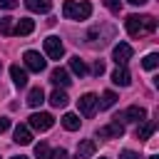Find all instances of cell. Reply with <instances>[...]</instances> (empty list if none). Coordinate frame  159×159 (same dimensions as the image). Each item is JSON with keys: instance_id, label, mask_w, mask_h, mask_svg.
Instances as JSON below:
<instances>
[{"instance_id": "cell-34", "label": "cell", "mask_w": 159, "mask_h": 159, "mask_svg": "<svg viewBox=\"0 0 159 159\" xmlns=\"http://www.w3.org/2000/svg\"><path fill=\"white\" fill-rule=\"evenodd\" d=\"M149 159H159V157H149Z\"/></svg>"}, {"instance_id": "cell-15", "label": "cell", "mask_w": 159, "mask_h": 159, "mask_svg": "<svg viewBox=\"0 0 159 159\" xmlns=\"http://www.w3.org/2000/svg\"><path fill=\"white\" fill-rule=\"evenodd\" d=\"M12 139H15V144H30V142H32V132H30V127H25V124H17V127H15V134H12Z\"/></svg>"}, {"instance_id": "cell-1", "label": "cell", "mask_w": 159, "mask_h": 159, "mask_svg": "<svg viewBox=\"0 0 159 159\" xmlns=\"http://www.w3.org/2000/svg\"><path fill=\"white\" fill-rule=\"evenodd\" d=\"M124 27L132 37H144V35H152L157 30V20L152 15H127Z\"/></svg>"}, {"instance_id": "cell-9", "label": "cell", "mask_w": 159, "mask_h": 159, "mask_svg": "<svg viewBox=\"0 0 159 159\" xmlns=\"http://www.w3.org/2000/svg\"><path fill=\"white\" fill-rule=\"evenodd\" d=\"M132 45H127V42H119V45H114V50H112V57H114V62L117 65H127L129 60H132Z\"/></svg>"}, {"instance_id": "cell-31", "label": "cell", "mask_w": 159, "mask_h": 159, "mask_svg": "<svg viewBox=\"0 0 159 159\" xmlns=\"http://www.w3.org/2000/svg\"><path fill=\"white\" fill-rule=\"evenodd\" d=\"M7 129H10V119H7V117H0V134L7 132Z\"/></svg>"}, {"instance_id": "cell-35", "label": "cell", "mask_w": 159, "mask_h": 159, "mask_svg": "<svg viewBox=\"0 0 159 159\" xmlns=\"http://www.w3.org/2000/svg\"><path fill=\"white\" fill-rule=\"evenodd\" d=\"M102 159H104V157H102Z\"/></svg>"}, {"instance_id": "cell-21", "label": "cell", "mask_w": 159, "mask_h": 159, "mask_svg": "<svg viewBox=\"0 0 159 159\" xmlns=\"http://www.w3.org/2000/svg\"><path fill=\"white\" fill-rule=\"evenodd\" d=\"M114 102H117V94H114L112 89H107V92L102 94V99H97V107H99V109H109V107H114Z\"/></svg>"}, {"instance_id": "cell-30", "label": "cell", "mask_w": 159, "mask_h": 159, "mask_svg": "<svg viewBox=\"0 0 159 159\" xmlns=\"http://www.w3.org/2000/svg\"><path fill=\"white\" fill-rule=\"evenodd\" d=\"M0 7L2 10H12V7H17V0H0Z\"/></svg>"}, {"instance_id": "cell-8", "label": "cell", "mask_w": 159, "mask_h": 159, "mask_svg": "<svg viewBox=\"0 0 159 159\" xmlns=\"http://www.w3.org/2000/svg\"><path fill=\"white\" fill-rule=\"evenodd\" d=\"M77 107H80V112H82L84 117H92V114L97 112V94H92V92L82 94V97L77 99Z\"/></svg>"}, {"instance_id": "cell-11", "label": "cell", "mask_w": 159, "mask_h": 159, "mask_svg": "<svg viewBox=\"0 0 159 159\" xmlns=\"http://www.w3.org/2000/svg\"><path fill=\"white\" fill-rule=\"evenodd\" d=\"M94 152H97V144H94L92 139H82V142L77 144V159H89Z\"/></svg>"}, {"instance_id": "cell-3", "label": "cell", "mask_w": 159, "mask_h": 159, "mask_svg": "<svg viewBox=\"0 0 159 159\" xmlns=\"http://www.w3.org/2000/svg\"><path fill=\"white\" fill-rule=\"evenodd\" d=\"M52 124H55V117L50 112H35V114H30V127L35 132H47Z\"/></svg>"}, {"instance_id": "cell-5", "label": "cell", "mask_w": 159, "mask_h": 159, "mask_svg": "<svg viewBox=\"0 0 159 159\" xmlns=\"http://www.w3.org/2000/svg\"><path fill=\"white\" fill-rule=\"evenodd\" d=\"M114 119H119V122H134V124H139L142 119H147V109H144V107H137V104H132V107H127L124 112H119Z\"/></svg>"}, {"instance_id": "cell-32", "label": "cell", "mask_w": 159, "mask_h": 159, "mask_svg": "<svg viewBox=\"0 0 159 159\" xmlns=\"http://www.w3.org/2000/svg\"><path fill=\"white\" fill-rule=\"evenodd\" d=\"M127 2H132V5H144V2H149V0H127Z\"/></svg>"}, {"instance_id": "cell-19", "label": "cell", "mask_w": 159, "mask_h": 159, "mask_svg": "<svg viewBox=\"0 0 159 159\" xmlns=\"http://www.w3.org/2000/svg\"><path fill=\"white\" fill-rule=\"evenodd\" d=\"M62 127H65L67 132H77V129H80V117L72 114V112H67V114L62 117Z\"/></svg>"}, {"instance_id": "cell-4", "label": "cell", "mask_w": 159, "mask_h": 159, "mask_svg": "<svg viewBox=\"0 0 159 159\" xmlns=\"http://www.w3.org/2000/svg\"><path fill=\"white\" fill-rule=\"evenodd\" d=\"M122 134H124V124L119 119H112L109 124H104V127L97 129V137L99 139H119Z\"/></svg>"}, {"instance_id": "cell-20", "label": "cell", "mask_w": 159, "mask_h": 159, "mask_svg": "<svg viewBox=\"0 0 159 159\" xmlns=\"http://www.w3.org/2000/svg\"><path fill=\"white\" fill-rule=\"evenodd\" d=\"M70 70H72L77 77H84V75H87V65H84V60H80V57H70Z\"/></svg>"}, {"instance_id": "cell-18", "label": "cell", "mask_w": 159, "mask_h": 159, "mask_svg": "<svg viewBox=\"0 0 159 159\" xmlns=\"http://www.w3.org/2000/svg\"><path fill=\"white\" fill-rule=\"evenodd\" d=\"M45 102V92H42V87H32L30 92H27V104L30 107H40Z\"/></svg>"}, {"instance_id": "cell-25", "label": "cell", "mask_w": 159, "mask_h": 159, "mask_svg": "<svg viewBox=\"0 0 159 159\" xmlns=\"http://www.w3.org/2000/svg\"><path fill=\"white\" fill-rule=\"evenodd\" d=\"M0 32L2 35H12V17H2L0 20Z\"/></svg>"}, {"instance_id": "cell-26", "label": "cell", "mask_w": 159, "mask_h": 159, "mask_svg": "<svg viewBox=\"0 0 159 159\" xmlns=\"http://www.w3.org/2000/svg\"><path fill=\"white\" fill-rule=\"evenodd\" d=\"M104 7L109 12H119L122 10V0H104Z\"/></svg>"}, {"instance_id": "cell-22", "label": "cell", "mask_w": 159, "mask_h": 159, "mask_svg": "<svg viewBox=\"0 0 159 159\" xmlns=\"http://www.w3.org/2000/svg\"><path fill=\"white\" fill-rule=\"evenodd\" d=\"M67 102H70V97H67L62 89H55V92L50 94V104H52V107H65Z\"/></svg>"}, {"instance_id": "cell-17", "label": "cell", "mask_w": 159, "mask_h": 159, "mask_svg": "<svg viewBox=\"0 0 159 159\" xmlns=\"http://www.w3.org/2000/svg\"><path fill=\"white\" fill-rule=\"evenodd\" d=\"M10 77H12V82H15L17 87H25V84H27V72H25L20 65H12V67H10Z\"/></svg>"}, {"instance_id": "cell-29", "label": "cell", "mask_w": 159, "mask_h": 159, "mask_svg": "<svg viewBox=\"0 0 159 159\" xmlns=\"http://www.w3.org/2000/svg\"><path fill=\"white\" fill-rule=\"evenodd\" d=\"M92 72H94V75H97V77H99V75H102V72H104V62H102V60H97V62H94V65H92Z\"/></svg>"}, {"instance_id": "cell-13", "label": "cell", "mask_w": 159, "mask_h": 159, "mask_svg": "<svg viewBox=\"0 0 159 159\" xmlns=\"http://www.w3.org/2000/svg\"><path fill=\"white\" fill-rule=\"evenodd\" d=\"M50 82H52V84H57V87H67L72 80H70L67 70H62V67H55V70H52V75H50Z\"/></svg>"}, {"instance_id": "cell-23", "label": "cell", "mask_w": 159, "mask_h": 159, "mask_svg": "<svg viewBox=\"0 0 159 159\" xmlns=\"http://www.w3.org/2000/svg\"><path fill=\"white\" fill-rule=\"evenodd\" d=\"M157 65H159V55H157V52H149V55L142 60V67H144V70H157Z\"/></svg>"}, {"instance_id": "cell-14", "label": "cell", "mask_w": 159, "mask_h": 159, "mask_svg": "<svg viewBox=\"0 0 159 159\" xmlns=\"http://www.w3.org/2000/svg\"><path fill=\"white\" fill-rule=\"evenodd\" d=\"M112 82H114V84H119V87H127V84L132 82V77H129V72H127V67H124V65H117V70L112 72Z\"/></svg>"}, {"instance_id": "cell-7", "label": "cell", "mask_w": 159, "mask_h": 159, "mask_svg": "<svg viewBox=\"0 0 159 159\" xmlns=\"http://www.w3.org/2000/svg\"><path fill=\"white\" fill-rule=\"evenodd\" d=\"M45 52H47V57H50V60H60V57L65 55V45L60 42V37L50 35V37L45 40Z\"/></svg>"}, {"instance_id": "cell-10", "label": "cell", "mask_w": 159, "mask_h": 159, "mask_svg": "<svg viewBox=\"0 0 159 159\" xmlns=\"http://www.w3.org/2000/svg\"><path fill=\"white\" fill-rule=\"evenodd\" d=\"M154 132H157V122L154 119H142L139 127H137V139H149Z\"/></svg>"}, {"instance_id": "cell-28", "label": "cell", "mask_w": 159, "mask_h": 159, "mask_svg": "<svg viewBox=\"0 0 159 159\" xmlns=\"http://www.w3.org/2000/svg\"><path fill=\"white\" fill-rule=\"evenodd\" d=\"M119 159H139V154L132 149H124V152H119Z\"/></svg>"}, {"instance_id": "cell-6", "label": "cell", "mask_w": 159, "mask_h": 159, "mask_svg": "<svg viewBox=\"0 0 159 159\" xmlns=\"http://www.w3.org/2000/svg\"><path fill=\"white\" fill-rule=\"evenodd\" d=\"M22 60H25V67L27 70H32V72H42L45 70V57L40 55V52H35V50H27L25 55H22Z\"/></svg>"}, {"instance_id": "cell-27", "label": "cell", "mask_w": 159, "mask_h": 159, "mask_svg": "<svg viewBox=\"0 0 159 159\" xmlns=\"http://www.w3.org/2000/svg\"><path fill=\"white\" fill-rule=\"evenodd\" d=\"M47 159H67V152L60 147V149H55V152H50V157Z\"/></svg>"}, {"instance_id": "cell-33", "label": "cell", "mask_w": 159, "mask_h": 159, "mask_svg": "<svg viewBox=\"0 0 159 159\" xmlns=\"http://www.w3.org/2000/svg\"><path fill=\"white\" fill-rule=\"evenodd\" d=\"M12 159H27V157H22V154H20V157H12Z\"/></svg>"}, {"instance_id": "cell-16", "label": "cell", "mask_w": 159, "mask_h": 159, "mask_svg": "<svg viewBox=\"0 0 159 159\" xmlns=\"http://www.w3.org/2000/svg\"><path fill=\"white\" fill-rule=\"evenodd\" d=\"M25 5L30 12H50L52 0H25Z\"/></svg>"}, {"instance_id": "cell-2", "label": "cell", "mask_w": 159, "mask_h": 159, "mask_svg": "<svg viewBox=\"0 0 159 159\" xmlns=\"http://www.w3.org/2000/svg\"><path fill=\"white\" fill-rule=\"evenodd\" d=\"M62 15H65L67 20H87V17L92 15V5H89L87 0H82V2H77V0H65Z\"/></svg>"}, {"instance_id": "cell-24", "label": "cell", "mask_w": 159, "mask_h": 159, "mask_svg": "<svg viewBox=\"0 0 159 159\" xmlns=\"http://www.w3.org/2000/svg\"><path fill=\"white\" fill-rule=\"evenodd\" d=\"M35 157H37V159H47V157H50V147H47L45 142L35 144Z\"/></svg>"}, {"instance_id": "cell-12", "label": "cell", "mask_w": 159, "mask_h": 159, "mask_svg": "<svg viewBox=\"0 0 159 159\" xmlns=\"http://www.w3.org/2000/svg\"><path fill=\"white\" fill-rule=\"evenodd\" d=\"M32 30H35V22H32L30 17H20V20H17V25L12 27V32H15L17 37H25V35H30Z\"/></svg>"}]
</instances>
